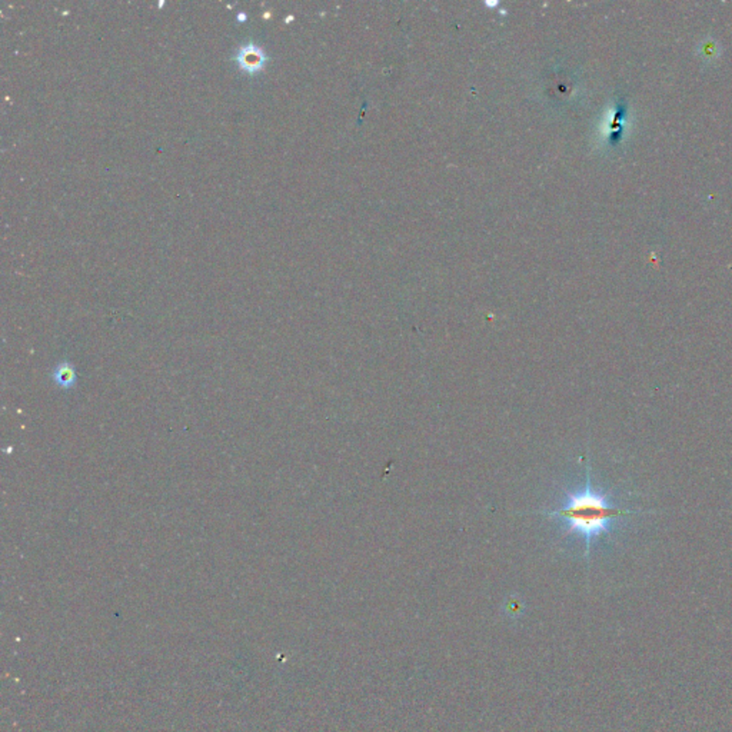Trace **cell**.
Instances as JSON below:
<instances>
[{
    "label": "cell",
    "instance_id": "cell-1",
    "mask_svg": "<svg viewBox=\"0 0 732 732\" xmlns=\"http://www.w3.org/2000/svg\"><path fill=\"white\" fill-rule=\"evenodd\" d=\"M639 512L618 505L614 498L598 489L592 484L591 465L587 464L585 485L567 494L556 508L539 514L556 519L568 534L578 535L585 543V556H590L592 543L610 534L619 518Z\"/></svg>",
    "mask_w": 732,
    "mask_h": 732
},
{
    "label": "cell",
    "instance_id": "cell-3",
    "mask_svg": "<svg viewBox=\"0 0 732 732\" xmlns=\"http://www.w3.org/2000/svg\"><path fill=\"white\" fill-rule=\"evenodd\" d=\"M52 378L55 381V384L59 386V388H64V389H71L72 386H75V382H76V369L73 368V365L68 361L65 362H60L56 365V368L53 369L52 372Z\"/></svg>",
    "mask_w": 732,
    "mask_h": 732
},
{
    "label": "cell",
    "instance_id": "cell-4",
    "mask_svg": "<svg viewBox=\"0 0 732 732\" xmlns=\"http://www.w3.org/2000/svg\"><path fill=\"white\" fill-rule=\"evenodd\" d=\"M505 614L511 618H518L525 611V605L519 598H509L504 606Z\"/></svg>",
    "mask_w": 732,
    "mask_h": 732
},
{
    "label": "cell",
    "instance_id": "cell-2",
    "mask_svg": "<svg viewBox=\"0 0 732 732\" xmlns=\"http://www.w3.org/2000/svg\"><path fill=\"white\" fill-rule=\"evenodd\" d=\"M234 60L236 62V65L242 72L256 75L263 71L269 57L259 45L254 44V41H249V44L242 45L236 49Z\"/></svg>",
    "mask_w": 732,
    "mask_h": 732
}]
</instances>
